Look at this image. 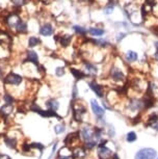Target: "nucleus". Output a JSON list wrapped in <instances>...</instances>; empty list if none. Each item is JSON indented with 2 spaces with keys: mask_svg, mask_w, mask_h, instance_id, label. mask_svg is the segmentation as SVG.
I'll list each match as a JSON object with an SVG mask.
<instances>
[{
  "mask_svg": "<svg viewBox=\"0 0 158 159\" xmlns=\"http://www.w3.org/2000/svg\"><path fill=\"white\" fill-rule=\"evenodd\" d=\"M118 62L119 64H117V59H115V62H112V65L110 66L108 70V78L114 82L122 83L126 80L127 77V74L124 69V67H126L127 64L120 57H118Z\"/></svg>",
  "mask_w": 158,
  "mask_h": 159,
  "instance_id": "1",
  "label": "nucleus"
},
{
  "mask_svg": "<svg viewBox=\"0 0 158 159\" xmlns=\"http://www.w3.org/2000/svg\"><path fill=\"white\" fill-rule=\"evenodd\" d=\"M71 108H72V115L73 120L76 123H82L84 122V118L88 115V108H86L85 104L79 99L73 100L71 104Z\"/></svg>",
  "mask_w": 158,
  "mask_h": 159,
  "instance_id": "2",
  "label": "nucleus"
},
{
  "mask_svg": "<svg viewBox=\"0 0 158 159\" xmlns=\"http://www.w3.org/2000/svg\"><path fill=\"white\" fill-rule=\"evenodd\" d=\"M38 32L41 38L49 39L56 34V27H55L54 23H52L51 21L45 20L38 25Z\"/></svg>",
  "mask_w": 158,
  "mask_h": 159,
  "instance_id": "3",
  "label": "nucleus"
},
{
  "mask_svg": "<svg viewBox=\"0 0 158 159\" xmlns=\"http://www.w3.org/2000/svg\"><path fill=\"white\" fill-rule=\"evenodd\" d=\"M82 65V69L81 70L83 71V73L85 74L86 78H97L99 76L100 74V67H99V64H96L94 61H83L81 62Z\"/></svg>",
  "mask_w": 158,
  "mask_h": 159,
  "instance_id": "4",
  "label": "nucleus"
},
{
  "mask_svg": "<svg viewBox=\"0 0 158 159\" xmlns=\"http://www.w3.org/2000/svg\"><path fill=\"white\" fill-rule=\"evenodd\" d=\"M29 32H30V30H29L28 20L23 16H21L19 21H18L16 27H15L14 34H16L18 35H27V34H29Z\"/></svg>",
  "mask_w": 158,
  "mask_h": 159,
  "instance_id": "5",
  "label": "nucleus"
},
{
  "mask_svg": "<svg viewBox=\"0 0 158 159\" xmlns=\"http://www.w3.org/2000/svg\"><path fill=\"white\" fill-rule=\"evenodd\" d=\"M43 42H42V38L40 35L31 34L25 35V46L26 49H35L37 47L42 46Z\"/></svg>",
  "mask_w": 158,
  "mask_h": 159,
  "instance_id": "6",
  "label": "nucleus"
},
{
  "mask_svg": "<svg viewBox=\"0 0 158 159\" xmlns=\"http://www.w3.org/2000/svg\"><path fill=\"white\" fill-rule=\"evenodd\" d=\"M88 88L91 89V91L93 92L98 98L102 99L105 97V89H104V85L101 84L100 82H98L96 79H93V80H91V81H88Z\"/></svg>",
  "mask_w": 158,
  "mask_h": 159,
  "instance_id": "7",
  "label": "nucleus"
},
{
  "mask_svg": "<svg viewBox=\"0 0 158 159\" xmlns=\"http://www.w3.org/2000/svg\"><path fill=\"white\" fill-rule=\"evenodd\" d=\"M79 136H80V139L84 143L88 142V140L95 139H94V127H92V126L88 124L83 125L82 127L80 128Z\"/></svg>",
  "mask_w": 158,
  "mask_h": 159,
  "instance_id": "8",
  "label": "nucleus"
},
{
  "mask_svg": "<svg viewBox=\"0 0 158 159\" xmlns=\"http://www.w3.org/2000/svg\"><path fill=\"white\" fill-rule=\"evenodd\" d=\"M23 61L30 62L34 65H38L41 64L40 61V54L35 49H26L24 51V59Z\"/></svg>",
  "mask_w": 158,
  "mask_h": 159,
  "instance_id": "9",
  "label": "nucleus"
},
{
  "mask_svg": "<svg viewBox=\"0 0 158 159\" xmlns=\"http://www.w3.org/2000/svg\"><path fill=\"white\" fill-rule=\"evenodd\" d=\"M123 61L127 65L135 64V62H138L139 61V53L133 49H128L123 54Z\"/></svg>",
  "mask_w": 158,
  "mask_h": 159,
  "instance_id": "10",
  "label": "nucleus"
},
{
  "mask_svg": "<svg viewBox=\"0 0 158 159\" xmlns=\"http://www.w3.org/2000/svg\"><path fill=\"white\" fill-rule=\"evenodd\" d=\"M157 153L154 149L151 148H145L142 149L136 153L134 159H154L156 158Z\"/></svg>",
  "mask_w": 158,
  "mask_h": 159,
  "instance_id": "11",
  "label": "nucleus"
},
{
  "mask_svg": "<svg viewBox=\"0 0 158 159\" xmlns=\"http://www.w3.org/2000/svg\"><path fill=\"white\" fill-rule=\"evenodd\" d=\"M91 103V109L93 113L95 115L97 119H101V118H104V115H105V108H103L102 106L99 104L96 99H91L89 101Z\"/></svg>",
  "mask_w": 158,
  "mask_h": 159,
  "instance_id": "12",
  "label": "nucleus"
},
{
  "mask_svg": "<svg viewBox=\"0 0 158 159\" xmlns=\"http://www.w3.org/2000/svg\"><path fill=\"white\" fill-rule=\"evenodd\" d=\"M106 34V29L98 25H93L88 27V35L92 38H102Z\"/></svg>",
  "mask_w": 158,
  "mask_h": 159,
  "instance_id": "13",
  "label": "nucleus"
},
{
  "mask_svg": "<svg viewBox=\"0 0 158 159\" xmlns=\"http://www.w3.org/2000/svg\"><path fill=\"white\" fill-rule=\"evenodd\" d=\"M106 142L104 140L98 146V149H97V153H98V156L100 157V159H109L110 156L112 155V152L111 150L109 148H107L105 146Z\"/></svg>",
  "mask_w": 158,
  "mask_h": 159,
  "instance_id": "14",
  "label": "nucleus"
},
{
  "mask_svg": "<svg viewBox=\"0 0 158 159\" xmlns=\"http://www.w3.org/2000/svg\"><path fill=\"white\" fill-rule=\"evenodd\" d=\"M15 111V105L3 104L0 106V116L3 120H7Z\"/></svg>",
  "mask_w": 158,
  "mask_h": 159,
  "instance_id": "15",
  "label": "nucleus"
},
{
  "mask_svg": "<svg viewBox=\"0 0 158 159\" xmlns=\"http://www.w3.org/2000/svg\"><path fill=\"white\" fill-rule=\"evenodd\" d=\"M45 107H46V109L54 110L57 112L61 108V102L56 98H48L45 101Z\"/></svg>",
  "mask_w": 158,
  "mask_h": 159,
  "instance_id": "16",
  "label": "nucleus"
},
{
  "mask_svg": "<svg viewBox=\"0 0 158 159\" xmlns=\"http://www.w3.org/2000/svg\"><path fill=\"white\" fill-rule=\"evenodd\" d=\"M3 142L5 143V146L10 149H17L18 147V136L16 135H10V134H7V135H3Z\"/></svg>",
  "mask_w": 158,
  "mask_h": 159,
  "instance_id": "17",
  "label": "nucleus"
},
{
  "mask_svg": "<svg viewBox=\"0 0 158 159\" xmlns=\"http://www.w3.org/2000/svg\"><path fill=\"white\" fill-rule=\"evenodd\" d=\"M71 29L79 38H86V35H88V27L80 25V24H73L71 26Z\"/></svg>",
  "mask_w": 158,
  "mask_h": 159,
  "instance_id": "18",
  "label": "nucleus"
},
{
  "mask_svg": "<svg viewBox=\"0 0 158 159\" xmlns=\"http://www.w3.org/2000/svg\"><path fill=\"white\" fill-rule=\"evenodd\" d=\"M69 71H70V73L72 74V76L75 78L76 81H80V80H83L86 78L85 74L83 73V71L81 70V69H78V68H75V67H70Z\"/></svg>",
  "mask_w": 158,
  "mask_h": 159,
  "instance_id": "19",
  "label": "nucleus"
},
{
  "mask_svg": "<svg viewBox=\"0 0 158 159\" xmlns=\"http://www.w3.org/2000/svg\"><path fill=\"white\" fill-rule=\"evenodd\" d=\"M28 0H10L11 2V7L14 11H21L22 8L26 7Z\"/></svg>",
  "mask_w": 158,
  "mask_h": 159,
  "instance_id": "20",
  "label": "nucleus"
},
{
  "mask_svg": "<svg viewBox=\"0 0 158 159\" xmlns=\"http://www.w3.org/2000/svg\"><path fill=\"white\" fill-rule=\"evenodd\" d=\"M65 74H67V68H65V66L64 65L56 66V67L53 69V75H54L56 78L64 77Z\"/></svg>",
  "mask_w": 158,
  "mask_h": 159,
  "instance_id": "21",
  "label": "nucleus"
},
{
  "mask_svg": "<svg viewBox=\"0 0 158 159\" xmlns=\"http://www.w3.org/2000/svg\"><path fill=\"white\" fill-rule=\"evenodd\" d=\"M2 100H3L5 104H11V105H15V103L17 102L16 97L8 92H4L3 94H2Z\"/></svg>",
  "mask_w": 158,
  "mask_h": 159,
  "instance_id": "22",
  "label": "nucleus"
},
{
  "mask_svg": "<svg viewBox=\"0 0 158 159\" xmlns=\"http://www.w3.org/2000/svg\"><path fill=\"white\" fill-rule=\"evenodd\" d=\"M73 156L77 159H82L86 156L85 148H81V147H77V148L73 151Z\"/></svg>",
  "mask_w": 158,
  "mask_h": 159,
  "instance_id": "23",
  "label": "nucleus"
},
{
  "mask_svg": "<svg viewBox=\"0 0 158 159\" xmlns=\"http://www.w3.org/2000/svg\"><path fill=\"white\" fill-rule=\"evenodd\" d=\"M115 5L110 4V3H107L106 5H104L103 8H102V13H103L104 16H106V17L112 15L115 13Z\"/></svg>",
  "mask_w": 158,
  "mask_h": 159,
  "instance_id": "24",
  "label": "nucleus"
},
{
  "mask_svg": "<svg viewBox=\"0 0 158 159\" xmlns=\"http://www.w3.org/2000/svg\"><path fill=\"white\" fill-rule=\"evenodd\" d=\"M128 34H129V32H127V31H122V30L118 31L117 34L115 35V43H117V44H121L122 42H123L125 39L128 37Z\"/></svg>",
  "mask_w": 158,
  "mask_h": 159,
  "instance_id": "25",
  "label": "nucleus"
},
{
  "mask_svg": "<svg viewBox=\"0 0 158 159\" xmlns=\"http://www.w3.org/2000/svg\"><path fill=\"white\" fill-rule=\"evenodd\" d=\"M73 155V151L71 150L70 147L65 146L61 151H59V157H70Z\"/></svg>",
  "mask_w": 158,
  "mask_h": 159,
  "instance_id": "26",
  "label": "nucleus"
},
{
  "mask_svg": "<svg viewBox=\"0 0 158 159\" xmlns=\"http://www.w3.org/2000/svg\"><path fill=\"white\" fill-rule=\"evenodd\" d=\"M153 48H154V52L152 54L151 58L152 61H154L155 62H158V40L153 42Z\"/></svg>",
  "mask_w": 158,
  "mask_h": 159,
  "instance_id": "27",
  "label": "nucleus"
},
{
  "mask_svg": "<svg viewBox=\"0 0 158 159\" xmlns=\"http://www.w3.org/2000/svg\"><path fill=\"white\" fill-rule=\"evenodd\" d=\"M54 132H55V134H57V135H59V134H61V133H64L65 130V124H57V125H55L54 126Z\"/></svg>",
  "mask_w": 158,
  "mask_h": 159,
  "instance_id": "28",
  "label": "nucleus"
},
{
  "mask_svg": "<svg viewBox=\"0 0 158 159\" xmlns=\"http://www.w3.org/2000/svg\"><path fill=\"white\" fill-rule=\"evenodd\" d=\"M157 4V0H145L144 1V5L146 7H149L150 10H152V8H154L155 7H156Z\"/></svg>",
  "mask_w": 158,
  "mask_h": 159,
  "instance_id": "29",
  "label": "nucleus"
},
{
  "mask_svg": "<svg viewBox=\"0 0 158 159\" xmlns=\"http://www.w3.org/2000/svg\"><path fill=\"white\" fill-rule=\"evenodd\" d=\"M71 95H72V99L73 100H75V99H78V96H79V89L78 86H77V83L73 85L72 88V93H71Z\"/></svg>",
  "mask_w": 158,
  "mask_h": 159,
  "instance_id": "30",
  "label": "nucleus"
},
{
  "mask_svg": "<svg viewBox=\"0 0 158 159\" xmlns=\"http://www.w3.org/2000/svg\"><path fill=\"white\" fill-rule=\"evenodd\" d=\"M136 139H138V136H136V133L135 132H133V131H131L129 132V133H127V142L128 143H133V142H135Z\"/></svg>",
  "mask_w": 158,
  "mask_h": 159,
  "instance_id": "31",
  "label": "nucleus"
},
{
  "mask_svg": "<svg viewBox=\"0 0 158 159\" xmlns=\"http://www.w3.org/2000/svg\"><path fill=\"white\" fill-rule=\"evenodd\" d=\"M30 146H31L32 149H38V150H43L44 149V146L42 145V143H32Z\"/></svg>",
  "mask_w": 158,
  "mask_h": 159,
  "instance_id": "32",
  "label": "nucleus"
},
{
  "mask_svg": "<svg viewBox=\"0 0 158 159\" xmlns=\"http://www.w3.org/2000/svg\"><path fill=\"white\" fill-rule=\"evenodd\" d=\"M107 132H108V135H109L110 137L115 136V128L112 127V126H109V127H108V129H107Z\"/></svg>",
  "mask_w": 158,
  "mask_h": 159,
  "instance_id": "33",
  "label": "nucleus"
},
{
  "mask_svg": "<svg viewBox=\"0 0 158 159\" xmlns=\"http://www.w3.org/2000/svg\"><path fill=\"white\" fill-rule=\"evenodd\" d=\"M0 159H11V158L7 154H0Z\"/></svg>",
  "mask_w": 158,
  "mask_h": 159,
  "instance_id": "34",
  "label": "nucleus"
},
{
  "mask_svg": "<svg viewBox=\"0 0 158 159\" xmlns=\"http://www.w3.org/2000/svg\"><path fill=\"white\" fill-rule=\"evenodd\" d=\"M56 146H57V143H54V146H53V148H52V152H51V156L50 157H52L53 156V154H54V152H55V150H56Z\"/></svg>",
  "mask_w": 158,
  "mask_h": 159,
  "instance_id": "35",
  "label": "nucleus"
},
{
  "mask_svg": "<svg viewBox=\"0 0 158 159\" xmlns=\"http://www.w3.org/2000/svg\"><path fill=\"white\" fill-rule=\"evenodd\" d=\"M58 159H71L70 157H59Z\"/></svg>",
  "mask_w": 158,
  "mask_h": 159,
  "instance_id": "36",
  "label": "nucleus"
}]
</instances>
